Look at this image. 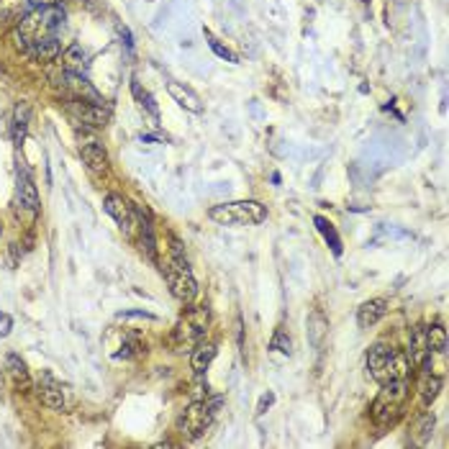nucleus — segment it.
Here are the masks:
<instances>
[{"label": "nucleus", "instance_id": "obj_33", "mask_svg": "<svg viewBox=\"0 0 449 449\" xmlns=\"http://www.w3.org/2000/svg\"><path fill=\"white\" fill-rule=\"evenodd\" d=\"M62 0H31L34 8H52V6H59Z\"/></svg>", "mask_w": 449, "mask_h": 449}, {"label": "nucleus", "instance_id": "obj_6", "mask_svg": "<svg viewBox=\"0 0 449 449\" xmlns=\"http://www.w3.org/2000/svg\"><path fill=\"white\" fill-rule=\"evenodd\" d=\"M206 326H208V308L206 306H198V308H190L185 316L180 318V324L175 326V334H172V339H175V347L180 352H185L193 347L201 344V339L206 336Z\"/></svg>", "mask_w": 449, "mask_h": 449}, {"label": "nucleus", "instance_id": "obj_5", "mask_svg": "<svg viewBox=\"0 0 449 449\" xmlns=\"http://www.w3.org/2000/svg\"><path fill=\"white\" fill-rule=\"evenodd\" d=\"M221 403H224V398H213V401H193L185 411H183V413H180L178 426H180V432L185 434V439L195 441L208 432Z\"/></svg>", "mask_w": 449, "mask_h": 449}, {"label": "nucleus", "instance_id": "obj_34", "mask_svg": "<svg viewBox=\"0 0 449 449\" xmlns=\"http://www.w3.org/2000/svg\"><path fill=\"white\" fill-rule=\"evenodd\" d=\"M0 231H3V229H0Z\"/></svg>", "mask_w": 449, "mask_h": 449}, {"label": "nucleus", "instance_id": "obj_19", "mask_svg": "<svg viewBox=\"0 0 449 449\" xmlns=\"http://www.w3.org/2000/svg\"><path fill=\"white\" fill-rule=\"evenodd\" d=\"M62 64H64V72L83 75V72H85V67H87V52L80 47V44H72V47L64 49Z\"/></svg>", "mask_w": 449, "mask_h": 449}, {"label": "nucleus", "instance_id": "obj_28", "mask_svg": "<svg viewBox=\"0 0 449 449\" xmlns=\"http://www.w3.org/2000/svg\"><path fill=\"white\" fill-rule=\"evenodd\" d=\"M434 424H436L434 413H432V411H424V413H421V418H418V424H416V436H418V441H421V444H426V441H429Z\"/></svg>", "mask_w": 449, "mask_h": 449}, {"label": "nucleus", "instance_id": "obj_27", "mask_svg": "<svg viewBox=\"0 0 449 449\" xmlns=\"http://www.w3.org/2000/svg\"><path fill=\"white\" fill-rule=\"evenodd\" d=\"M131 93H134V98H136V101H139L141 106H144V108H147L149 113H152V116L159 118V108H157L155 98H152V95H149L147 90H141V85L136 83V80H131Z\"/></svg>", "mask_w": 449, "mask_h": 449}, {"label": "nucleus", "instance_id": "obj_15", "mask_svg": "<svg viewBox=\"0 0 449 449\" xmlns=\"http://www.w3.org/2000/svg\"><path fill=\"white\" fill-rule=\"evenodd\" d=\"M80 155H83V162L90 167L93 172H106L108 170V152L103 147L101 141H85L83 147H80Z\"/></svg>", "mask_w": 449, "mask_h": 449}, {"label": "nucleus", "instance_id": "obj_23", "mask_svg": "<svg viewBox=\"0 0 449 449\" xmlns=\"http://www.w3.org/2000/svg\"><path fill=\"white\" fill-rule=\"evenodd\" d=\"M136 226H141V249L147 252V257L152 262H157V241H155V229L149 224V218L144 221V216H136Z\"/></svg>", "mask_w": 449, "mask_h": 449}, {"label": "nucleus", "instance_id": "obj_21", "mask_svg": "<svg viewBox=\"0 0 449 449\" xmlns=\"http://www.w3.org/2000/svg\"><path fill=\"white\" fill-rule=\"evenodd\" d=\"M326 332H329V321H326V316L321 311H313L308 316V341L313 347H321Z\"/></svg>", "mask_w": 449, "mask_h": 449}, {"label": "nucleus", "instance_id": "obj_26", "mask_svg": "<svg viewBox=\"0 0 449 449\" xmlns=\"http://www.w3.org/2000/svg\"><path fill=\"white\" fill-rule=\"evenodd\" d=\"M316 221V226H318V231H321V236H324L329 244H332V249H334V255L339 257L341 255V239H339V234H336V229H334L329 221H326L324 216H316L313 218Z\"/></svg>", "mask_w": 449, "mask_h": 449}, {"label": "nucleus", "instance_id": "obj_12", "mask_svg": "<svg viewBox=\"0 0 449 449\" xmlns=\"http://www.w3.org/2000/svg\"><path fill=\"white\" fill-rule=\"evenodd\" d=\"M39 398L41 403L52 411H62L64 408V390H62V383L52 375V372H41V380H39Z\"/></svg>", "mask_w": 449, "mask_h": 449}, {"label": "nucleus", "instance_id": "obj_11", "mask_svg": "<svg viewBox=\"0 0 449 449\" xmlns=\"http://www.w3.org/2000/svg\"><path fill=\"white\" fill-rule=\"evenodd\" d=\"M390 357H393V347L385 344V341H378V344L370 347V352H367V372H370V378L375 383H385Z\"/></svg>", "mask_w": 449, "mask_h": 449}, {"label": "nucleus", "instance_id": "obj_29", "mask_svg": "<svg viewBox=\"0 0 449 449\" xmlns=\"http://www.w3.org/2000/svg\"><path fill=\"white\" fill-rule=\"evenodd\" d=\"M206 39H208V47L213 49V52H216L218 57H221V59H229V62H234V64H239V57L234 55L231 49H226V47H221V44H218L216 39H213V34L211 31H206Z\"/></svg>", "mask_w": 449, "mask_h": 449}, {"label": "nucleus", "instance_id": "obj_10", "mask_svg": "<svg viewBox=\"0 0 449 449\" xmlns=\"http://www.w3.org/2000/svg\"><path fill=\"white\" fill-rule=\"evenodd\" d=\"M72 116L83 121L87 126H95V129H101L111 121V111L106 108V103H87V101H70L67 106Z\"/></svg>", "mask_w": 449, "mask_h": 449}, {"label": "nucleus", "instance_id": "obj_22", "mask_svg": "<svg viewBox=\"0 0 449 449\" xmlns=\"http://www.w3.org/2000/svg\"><path fill=\"white\" fill-rule=\"evenodd\" d=\"M29 118H31V106L29 103H18L16 113H13V141L21 147V141L26 136V129H29Z\"/></svg>", "mask_w": 449, "mask_h": 449}, {"label": "nucleus", "instance_id": "obj_20", "mask_svg": "<svg viewBox=\"0 0 449 449\" xmlns=\"http://www.w3.org/2000/svg\"><path fill=\"white\" fill-rule=\"evenodd\" d=\"M216 344H198L193 347V355H190V367L195 370V375H203V372L208 370L211 362L216 359Z\"/></svg>", "mask_w": 449, "mask_h": 449}, {"label": "nucleus", "instance_id": "obj_4", "mask_svg": "<svg viewBox=\"0 0 449 449\" xmlns=\"http://www.w3.org/2000/svg\"><path fill=\"white\" fill-rule=\"evenodd\" d=\"M208 216L221 226H257L267 218V208L259 201H234L213 206Z\"/></svg>", "mask_w": 449, "mask_h": 449}, {"label": "nucleus", "instance_id": "obj_3", "mask_svg": "<svg viewBox=\"0 0 449 449\" xmlns=\"http://www.w3.org/2000/svg\"><path fill=\"white\" fill-rule=\"evenodd\" d=\"M164 275H167V285H170L172 295L183 303H193L195 295H198V283H195L193 272L187 267V259L183 255V244L178 239H172V259L170 264L164 267Z\"/></svg>", "mask_w": 449, "mask_h": 449}, {"label": "nucleus", "instance_id": "obj_2", "mask_svg": "<svg viewBox=\"0 0 449 449\" xmlns=\"http://www.w3.org/2000/svg\"><path fill=\"white\" fill-rule=\"evenodd\" d=\"M408 401V380H387L380 383V393L370 406V416L380 429L393 426L403 413V406Z\"/></svg>", "mask_w": 449, "mask_h": 449}, {"label": "nucleus", "instance_id": "obj_31", "mask_svg": "<svg viewBox=\"0 0 449 449\" xmlns=\"http://www.w3.org/2000/svg\"><path fill=\"white\" fill-rule=\"evenodd\" d=\"M10 329H13V318L8 313H0V336H8Z\"/></svg>", "mask_w": 449, "mask_h": 449}, {"label": "nucleus", "instance_id": "obj_30", "mask_svg": "<svg viewBox=\"0 0 449 449\" xmlns=\"http://www.w3.org/2000/svg\"><path fill=\"white\" fill-rule=\"evenodd\" d=\"M270 349H275V352H283V355H290V336H287V334L280 329V332L272 336Z\"/></svg>", "mask_w": 449, "mask_h": 449}, {"label": "nucleus", "instance_id": "obj_16", "mask_svg": "<svg viewBox=\"0 0 449 449\" xmlns=\"http://www.w3.org/2000/svg\"><path fill=\"white\" fill-rule=\"evenodd\" d=\"M167 90H170V95L175 98V103H180L185 111H190V113H203L201 98H198L190 87L180 85V83H167Z\"/></svg>", "mask_w": 449, "mask_h": 449}, {"label": "nucleus", "instance_id": "obj_9", "mask_svg": "<svg viewBox=\"0 0 449 449\" xmlns=\"http://www.w3.org/2000/svg\"><path fill=\"white\" fill-rule=\"evenodd\" d=\"M408 359L413 370H432V349L426 341V326H413L408 336Z\"/></svg>", "mask_w": 449, "mask_h": 449}, {"label": "nucleus", "instance_id": "obj_13", "mask_svg": "<svg viewBox=\"0 0 449 449\" xmlns=\"http://www.w3.org/2000/svg\"><path fill=\"white\" fill-rule=\"evenodd\" d=\"M64 87L72 93V101H87V103H103V98L98 95L90 83H87L83 75H75V72H64Z\"/></svg>", "mask_w": 449, "mask_h": 449}, {"label": "nucleus", "instance_id": "obj_7", "mask_svg": "<svg viewBox=\"0 0 449 449\" xmlns=\"http://www.w3.org/2000/svg\"><path fill=\"white\" fill-rule=\"evenodd\" d=\"M103 208H106V213L121 226V231H124L126 236H131L134 229H136V211H134V206L126 201L124 195L108 193L106 195V201H103Z\"/></svg>", "mask_w": 449, "mask_h": 449}, {"label": "nucleus", "instance_id": "obj_18", "mask_svg": "<svg viewBox=\"0 0 449 449\" xmlns=\"http://www.w3.org/2000/svg\"><path fill=\"white\" fill-rule=\"evenodd\" d=\"M441 378L439 375H432V370H421V383H418V393H421V406L429 408L434 401H436V395L441 390Z\"/></svg>", "mask_w": 449, "mask_h": 449}, {"label": "nucleus", "instance_id": "obj_1", "mask_svg": "<svg viewBox=\"0 0 449 449\" xmlns=\"http://www.w3.org/2000/svg\"><path fill=\"white\" fill-rule=\"evenodd\" d=\"M64 24V10L59 6H52V8H34L31 13H26L21 21H18V39L24 44V49L29 52L31 47L41 44V41L57 39V34Z\"/></svg>", "mask_w": 449, "mask_h": 449}, {"label": "nucleus", "instance_id": "obj_24", "mask_svg": "<svg viewBox=\"0 0 449 449\" xmlns=\"http://www.w3.org/2000/svg\"><path fill=\"white\" fill-rule=\"evenodd\" d=\"M426 341H429V349H432V352L444 355V352H447V329L441 324L426 326Z\"/></svg>", "mask_w": 449, "mask_h": 449}, {"label": "nucleus", "instance_id": "obj_17", "mask_svg": "<svg viewBox=\"0 0 449 449\" xmlns=\"http://www.w3.org/2000/svg\"><path fill=\"white\" fill-rule=\"evenodd\" d=\"M6 367H8V375L18 390H31V375H29V370H26V364L21 357L10 352V355L6 357Z\"/></svg>", "mask_w": 449, "mask_h": 449}, {"label": "nucleus", "instance_id": "obj_32", "mask_svg": "<svg viewBox=\"0 0 449 449\" xmlns=\"http://www.w3.org/2000/svg\"><path fill=\"white\" fill-rule=\"evenodd\" d=\"M272 401H275V395H272V393L262 395V401H259V408H257V413H264V411L272 406Z\"/></svg>", "mask_w": 449, "mask_h": 449}, {"label": "nucleus", "instance_id": "obj_8", "mask_svg": "<svg viewBox=\"0 0 449 449\" xmlns=\"http://www.w3.org/2000/svg\"><path fill=\"white\" fill-rule=\"evenodd\" d=\"M16 206L18 211L26 216L29 224L36 221L39 216V193H36V185H34L31 175L26 170L18 172V187H16Z\"/></svg>", "mask_w": 449, "mask_h": 449}, {"label": "nucleus", "instance_id": "obj_25", "mask_svg": "<svg viewBox=\"0 0 449 449\" xmlns=\"http://www.w3.org/2000/svg\"><path fill=\"white\" fill-rule=\"evenodd\" d=\"M29 55H31L34 59H44V62L57 59V57H59V39L41 41V44H36V47L29 49Z\"/></svg>", "mask_w": 449, "mask_h": 449}, {"label": "nucleus", "instance_id": "obj_14", "mask_svg": "<svg viewBox=\"0 0 449 449\" xmlns=\"http://www.w3.org/2000/svg\"><path fill=\"white\" fill-rule=\"evenodd\" d=\"M387 313V301L385 298H372V301H364L359 308H357V324L359 329H370L380 321V318Z\"/></svg>", "mask_w": 449, "mask_h": 449}]
</instances>
